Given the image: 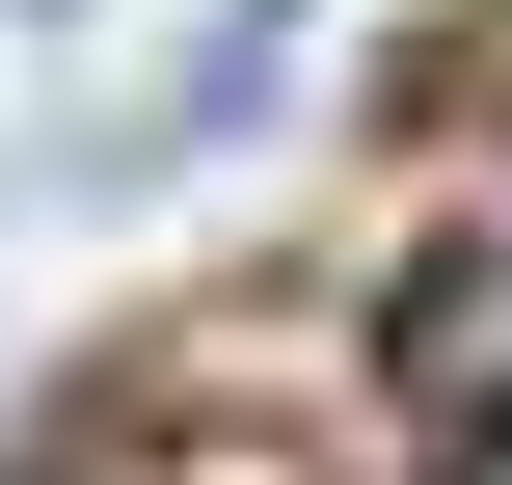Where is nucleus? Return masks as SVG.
<instances>
[{
	"instance_id": "1",
	"label": "nucleus",
	"mask_w": 512,
	"mask_h": 485,
	"mask_svg": "<svg viewBox=\"0 0 512 485\" xmlns=\"http://www.w3.org/2000/svg\"><path fill=\"white\" fill-rule=\"evenodd\" d=\"M405 432H459V459L512 432V243H459V270L405 297Z\"/></svg>"
},
{
	"instance_id": "2",
	"label": "nucleus",
	"mask_w": 512,
	"mask_h": 485,
	"mask_svg": "<svg viewBox=\"0 0 512 485\" xmlns=\"http://www.w3.org/2000/svg\"><path fill=\"white\" fill-rule=\"evenodd\" d=\"M27 27H54V54H135V27H162V0H27Z\"/></svg>"
}]
</instances>
